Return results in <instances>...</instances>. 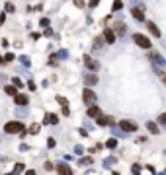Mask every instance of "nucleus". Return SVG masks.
Masks as SVG:
<instances>
[{"label": "nucleus", "mask_w": 166, "mask_h": 175, "mask_svg": "<svg viewBox=\"0 0 166 175\" xmlns=\"http://www.w3.org/2000/svg\"><path fill=\"white\" fill-rule=\"evenodd\" d=\"M43 123H45V124H57V123H59V119H57L55 115H47V117L43 119Z\"/></svg>", "instance_id": "12"}, {"label": "nucleus", "mask_w": 166, "mask_h": 175, "mask_svg": "<svg viewBox=\"0 0 166 175\" xmlns=\"http://www.w3.org/2000/svg\"><path fill=\"white\" fill-rule=\"evenodd\" d=\"M84 64H86V68H88V70H92V72H96V70L100 68L98 60H94V58H92V57H88V55L84 57Z\"/></svg>", "instance_id": "3"}, {"label": "nucleus", "mask_w": 166, "mask_h": 175, "mask_svg": "<svg viewBox=\"0 0 166 175\" xmlns=\"http://www.w3.org/2000/svg\"><path fill=\"white\" fill-rule=\"evenodd\" d=\"M76 2V6H84V0H74Z\"/></svg>", "instance_id": "28"}, {"label": "nucleus", "mask_w": 166, "mask_h": 175, "mask_svg": "<svg viewBox=\"0 0 166 175\" xmlns=\"http://www.w3.org/2000/svg\"><path fill=\"white\" fill-rule=\"evenodd\" d=\"M4 130L10 132V134H18V132H24V124L18 123V121H10V123H6Z\"/></svg>", "instance_id": "1"}, {"label": "nucleus", "mask_w": 166, "mask_h": 175, "mask_svg": "<svg viewBox=\"0 0 166 175\" xmlns=\"http://www.w3.org/2000/svg\"><path fill=\"white\" fill-rule=\"evenodd\" d=\"M20 171H24V164H18L14 167V173H20Z\"/></svg>", "instance_id": "22"}, {"label": "nucleus", "mask_w": 166, "mask_h": 175, "mask_svg": "<svg viewBox=\"0 0 166 175\" xmlns=\"http://www.w3.org/2000/svg\"><path fill=\"white\" fill-rule=\"evenodd\" d=\"M133 39H135V43L139 45V47H143V49H151V41H148L147 37L143 35V33H135V35H133Z\"/></svg>", "instance_id": "2"}, {"label": "nucleus", "mask_w": 166, "mask_h": 175, "mask_svg": "<svg viewBox=\"0 0 166 175\" xmlns=\"http://www.w3.org/2000/svg\"><path fill=\"white\" fill-rule=\"evenodd\" d=\"M6 94L8 95H16V86H6Z\"/></svg>", "instance_id": "18"}, {"label": "nucleus", "mask_w": 166, "mask_h": 175, "mask_svg": "<svg viewBox=\"0 0 166 175\" xmlns=\"http://www.w3.org/2000/svg\"><path fill=\"white\" fill-rule=\"evenodd\" d=\"M12 82H14V86H18V88H20V86H24V84H22V80H20V78H14V80H12Z\"/></svg>", "instance_id": "24"}, {"label": "nucleus", "mask_w": 166, "mask_h": 175, "mask_svg": "<svg viewBox=\"0 0 166 175\" xmlns=\"http://www.w3.org/2000/svg\"><path fill=\"white\" fill-rule=\"evenodd\" d=\"M0 62H2V57H0Z\"/></svg>", "instance_id": "30"}, {"label": "nucleus", "mask_w": 166, "mask_h": 175, "mask_svg": "<svg viewBox=\"0 0 166 175\" xmlns=\"http://www.w3.org/2000/svg\"><path fill=\"white\" fill-rule=\"evenodd\" d=\"M26 175H35V171H31V169H30V171H26Z\"/></svg>", "instance_id": "29"}, {"label": "nucleus", "mask_w": 166, "mask_h": 175, "mask_svg": "<svg viewBox=\"0 0 166 175\" xmlns=\"http://www.w3.org/2000/svg\"><path fill=\"white\" fill-rule=\"evenodd\" d=\"M121 8H123L121 0H115V2H113V10H121Z\"/></svg>", "instance_id": "19"}, {"label": "nucleus", "mask_w": 166, "mask_h": 175, "mask_svg": "<svg viewBox=\"0 0 166 175\" xmlns=\"http://www.w3.org/2000/svg\"><path fill=\"white\" fill-rule=\"evenodd\" d=\"M147 26H148V29H151V33H152V35L160 37V29L156 27V26H155V23H152V22H147Z\"/></svg>", "instance_id": "13"}, {"label": "nucleus", "mask_w": 166, "mask_h": 175, "mask_svg": "<svg viewBox=\"0 0 166 175\" xmlns=\"http://www.w3.org/2000/svg\"><path fill=\"white\" fill-rule=\"evenodd\" d=\"M158 123H160V124H164V127H166V113L158 115Z\"/></svg>", "instance_id": "20"}, {"label": "nucleus", "mask_w": 166, "mask_h": 175, "mask_svg": "<svg viewBox=\"0 0 166 175\" xmlns=\"http://www.w3.org/2000/svg\"><path fill=\"white\" fill-rule=\"evenodd\" d=\"M106 146H107V148H115V146H117V140H115V138H110L106 142Z\"/></svg>", "instance_id": "17"}, {"label": "nucleus", "mask_w": 166, "mask_h": 175, "mask_svg": "<svg viewBox=\"0 0 166 175\" xmlns=\"http://www.w3.org/2000/svg\"><path fill=\"white\" fill-rule=\"evenodd\" d=\"M119 127H121L125 132H135L137 130V124L131 123V121H121V123H119Z\"/></svg>", "instance_id": "5"}, {"label": "nucleus", "mask_w": 166, "mask_h": 175, "mask_svg": "<svg viewBox=\"0 0 166 175\" xmlns=\"http://www.w3.org/2000/svg\"><path fill=\"white\" fill-rule=\"evenodd\" d=\"M100 115H102L100 107H90V109H88V117H92V119H98Z\"/></svg>", "instance_id": "11"}, {"label": "nucleus", "mask_w": 166, "mask_h": 175, "mask_svg": "<svg viewBox=\"0 0 166 175\" xmlns=\"http://www.w3.org/2000/svg\"><path fill=\"white\" fill-rule=\"evenodd\" d=\"M37 130H39V124H31V127H30V132H31V134H35Z\"/></svg>", "instance_id": "21"}, {"label": "nucleus", "mask_w": 166, "mask_h": 175, "mask_svg": "<svg viewBox=\"0 0 166 175\" xmlns=\"http://www.w3.org/2000/svg\"><path fill=\"white\" fill-rule=\"evenodd\" d=\"M82 164H84V165H88V164H92V158H84V160H82Z\"/></svg>", "instance_id": "25"}, {"label": "nucleus", "mask_w": 166, "mask_h": 175, "mask_svg": "<svg viewBox=\"0 0 166 175\" xmlns=\"http://www.w3.org/2000/svg\"><path fill=\"white\" fill-rule=\"evenodd\" d=\"M18 105H27V95H16V99H14Z\"/></svg>", "instance_id": "14"}, {"label": "nucleus", "mask_w": 166, "mask_h": 175, "mask_svg": "<svg viewBox=\"0 0 166 175\" xmlns=\"http://www.w3.org/2000/svg\"><path fill=\"white\" fill-rule=\"evenodd\" d=\"M16 10V8H14V4H12V2H8L6 4V12H14Z\"/></svg>", "instance_id": "23"}, {"label": "nucleus", "mask_w": 166, "mask_h": 175, "mask_svg": "<svg viewBox=\"0 0 166 175\" xmlns=\"http://www.w3.org/2000/svg\"><path fill=\"white\" fill-rule=\"evenodd\" d=\"M147 128L152 132V134H156V132H158V127H156L155 123H148V124H147Z\"/></svg>", "instance_id": "16"}, {"label": "nucleus", "mask_w": 166, "mask_h": 175, "mask_svg": "<svg viewBox=\"0 0 166 175\" xmlns=\"http://www.w3.org/2000/svg\"><path fill=\"white\" fill-rule=\"evenodd\" d=\"M131 14H133V18H135V20H139V22H143V20H145V12L141 10V8H133V10H131Z\"/></svg>", "instance_id": "8"}, {"label": "nucleus", "mask_w": 166, "mask_h": 175, "mask_svg": "<svg viewBox=\"0 0 166 175\" xmlns=\"http://www.w3.org/2000/svg\"><path fill=\"white\" fill-rule=\"evenodd\" d=\"M115 31H117L119 35H123V33H125V23H123V22H117V23H115Z\"/></svg>", "instance_id": "15"}, {"label": "nucleus", "mask_w": 166, "mask_h": 175, "mask_svg": "<svg viewBox=\"0 0 166 175\" xmlns=\"http://www.w3.org/2000/svg\"><path fill=\"white\" fill-rule=\"evenodd\" d=\"M94 47H102V39H94Z\"/></svg>", "instance_id": "27"}, {"label": "nucleus", "mask_w": 166, "mask_h": 175, "mask_svg": "<svg viewBox=\"0 0 166 175\" xmlns=\"http://www.w3.org/2000/svg\"><path fill=\"white\" fill-rule=\"evenodd\" d=\"M98 2H100V0H90V8H96Z\"/></svg>", "instance_id": "26"}, {"label": "nucleus", "mask_w": 166, "mask_h": 175, "mask_svg": "<svg viewBox=\"0 0 166 175\" xmlns=\"http://www.w3.org/2000/svg\"><path fill=\"white\" fill-rule=\"evenodd\" d=\"M84 82L88 86H94V84H98V76H94V74H86V76H84Z\"/></svg>", "instance_id": "10"}, {"label": "nucleus", "mask_w": 166, "mask_h": 175, "mask_svg": "<svg viewBox=\"0 0 166 175\" xmlns=\"http://www.w3.org/2000/svg\"><path fill=\"white\" fill-rule=\"evenodd\" d=\"M104 39H106V43H113L115 41V31L113 29H106V31H104Z\"/></svg>", "instance_id": "6"}, {"label": "nucleus", "mask_w": 166, "mask_h": 175, "mask_svg": "<svg viewBox=\"0 0 166 175\" xmlns=\"http://www.w3.org/2000/svg\"><path fill=\"white\" fill-rule=\"evenodd\" d=\"M96 121H98V124H102V127H106V124H113V119H111V117H104V115H100Z\"/></svg>", "instance_id": "9"}, {"label": "nucleus", "mask_w": 166, "mask_h": 175, "mask_svg": "<svg viewBox=\"0 0 166 175\" xmlns=\"http://www.w3.org/2000/svg\"><path fill=\"white\" fill-rule=\"evenodd\" d=\"M57 171H59V175H72V169H70L69 165H65V164L57 165Z\"/></svg>", "instance_id": "7"}, {"label": "nucleus", "mask_w": 166, "mask_h": 175, "mask_svg": "<svg viewBox=\"0 0 166 175\" xmlns=\"http://www.w3.org/2000/svg\"><path fill=\"white\" fill-rule=\"evenodd\" d=\"M82 97H84V103H88V105L96 101V94H94L92 90H88V88H86V90L82 91Z\"/></svg>", "instance_id": "4"}]
</instances>
